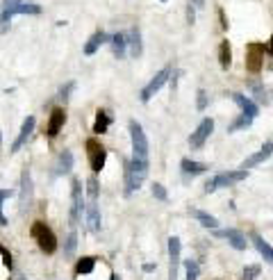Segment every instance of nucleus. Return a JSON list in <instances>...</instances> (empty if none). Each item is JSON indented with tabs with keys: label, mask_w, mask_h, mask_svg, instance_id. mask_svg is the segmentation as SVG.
I'll return each instance as SVG.
<instances>
[{
	"label": "nucleus",
	"mask_w": 273,
	"mask_h": 280,
	"mask_svg": "<svg viewBox=\"0 0 273 280\" xmlns=\"http://www.w3.org/2000/svg\"><path fill=\"white\" fill-rule=\"evenodd\" d=\"M148 176V162L132 157L130 162H125V194H132L141 187V183Z\"/></svg>",
	"instance_id": "f257e3e1"
},
{
	"label": "nucleus",
	"mask_w": 273,
	"mask_h": 280,
	"mask_svg": "<svg viewBox=\"0 0 273 280\" xmlns=\"http://www.w3.org/2000/svg\"><path fill=\"white\" fill-rule=\"evenodd\" d=\"M30 235H32V239L37 242V246L41 248L43 253H55L57 251V239H55V232L50 230L43 221H34L32 228H30Z\"/></svg>",
	"instance_id": "f03ea898"
},
{
	"label": "nucleus",
	"mask_w": 273,
	"mask_h": 280,
	"mask_svg": "<svg viewBox=\"0 0 273 280\" xmlns=\"http://www.w3.org/2000/svg\"><path fill=\"white\" fill-rule=\"evenodd\" d=\"M248 171L246 169H239V171H225V173H216L214 178H209L205 183V194H212L219 187H230V185H237L241 180H246Z\"/></svg>",
	"instance_id": "7ed1b4c3"
},
{
	"label": "nucleus",
	"mask_w": 273,
	"mask_h": 280,
	"mask_svg": "<svg viewBox=\"0 0 273 280\" xmlns=\"http://www.w3.org/2000/svg\"><path fill=\"white\" fill-rule=\"evenodd\" d=\"M130 139H132L134 157L148 162V139H146V132L141 128V123H137V121H130Z\"/></svg>",
	"instance_id": "20e7f679"
},
{
	"label": "nucleus",
	"mask_w": 273,
	"mask_h": 280,
	"mask_svg": "<svg viewBox=\"0 0 273 280\" xmlns=\"http://www.w3.org/2000/svg\"><path fill=\"white\" fill-rule=\"evenodd\" d=\"M85 196H82V185L78 178L71 183V226H78L82 219V210H85Z\"/></svg>",
	"instance_id": "39448f33"
},
{
	"label": "nucleus",
	"mask_w": 273,
	"mask_h": 280,
	"mask_svg": "<svg viewBox=\"0 0 273 280\" xmlns=\"http://www.w3.org/2000/svg\"><path fill=\"white\" fill-rule=\"evenodd\" d=\"M16 14H41V7H39L37 2H21V5L11 7V9H2L0 11V32H5L9 21L16 16Z\"/></svg>",
	"instance_id": "423d86ee"
},
{
	"label": "nucleus",
	"mask_w": 273,
	"mask_h": 280,
	"mask_svg": "<svg viewBox=\"0 0 273 280\" xmlns=\"http://www.w3.org/2000/svg\"><path fill=\"white\" fill-rule=\"evenodd\" d=\"M87 155H89V164L93 173H100L105 169V157L107 151L102 148V144L98 139H87Z\"/></svg>",
	"instance_id": "0eeeda50"
},
{
	"label": "nucleus",
	"mask_w": 273,
	"mask_h": 280,
	"mask_svg": "<svg viewBox=\"0 0 273 280\" xmlns=\"http://www.w3.org/2000/svg\"><path fill=\"white\" fill-rule=\"evenodd\" d=\"M264 53H267V46L264 43H248L246 48V69L251 71V73H260L264 66Z\"/></svg>",
	"instance_id": "6e6552de"
},
{
	"label": "nucleus",
	"mask_w": 273,
	"mask_h": 280,
	"mask_svg": "<svg viewBox=\"0 0 273 280\" xmlns=\"http://www.w3.org/2000/svg\"><path fill=\"white\" fill-rule=\"evenodd\" d=\"M169 76H171V69H162L160 73H155V78H153V80H150L148 85H146L144 89H141V100H144V102H148L150 98L155 96V93L160 92L162 87L166 85V80H169Z\"/></svg>",
	"instance_id": "1a4fd4ad"
},
{
	"label": "nucleus",
	"mask_w": 273,
	"mask_h": 280,
	"mask_svg": "<svg viewBox=\"0 0 273 280\" xmlns=\"http://www.w3.org/2000/svg\"><path fill=\"white\" fill-rule=\"evenodd\" d=\"M212 132H214V119H203L200 125L196 128V132H191V137H189V146L191 148H203Z\"/></svg>",
	"instance_id": "9d476101"
},
{
	"label": "nucleus",
	"mask_w": 273,
	"mask_h": 280,
	"mask_svg": "<svg viewBox=\"0 0 273 280\" xmlns=\"http://www.w3.org/2000/svg\"><path fill=\"white\" fill-rule=\"evenodd\" d=\"M273 155V141H267V144L262 146V148H260V151L257 153H253L251 157H246V160L241 162V167L239 169H253V167H257V164H262V162H267L269 157Z\"/></svg>",
	"instance_id": "9b49d317"
},
{
	"label": "nucleus",
	"mask_w": 273,
	"mask_h": 280,
	"mask_svg": "<svg viewBox=\"0 0 273 280\" xmlns=\"http://www.w3.org/2000/svg\"><path fill=\"white\" fill-rule=\"evenodd\" d=\"M214 235H216V237L228 239V244H230L232 248H237V251H246V246H248L246 237H244V235H241L237 228H228V230H216Z\"/></svg>",
	"instance_id": "f8f14e48"
},
{
	"label": "nucleus",
	"mask_w": 273,
	"mask_h": 280,
	"mask_svg": "<svg viewBox=\"0 0 273 280\" xmlns=\"http://www.w3.org/2000/svg\"><path fill=\"white\" fill-rule=\"evenodd\" d=\"M64 121H66V112L62 107H55L53 112H50L48 125H46V132H48V137H57L59 130H62V125H64Z\"/></svg>",
	"instance_id": "ddd939ff"
},
{
	"label": "nucleus",
	"mask_w": 273,
	"mask_h": 280,
	"mask_svg": "<svg viewBox=\"0 0 273 280\" xmlns=\"http://www.w3.org/2000/svg\"><path fill=\"white\" fill-rule=\"evenodd\" d=\"M32 203V178H30V171H23L21 173V210L30 207Z\"/></svg>",
	"instance_id": "4468645a"
},
{
	"label": "nucleus",
	"mask_w": 273,
	"mask_h": 280,
	"mask_svg": "<svg viewBox=\"0 0 273 280\" xmlns=\"http://www.w3.org/2000/svg\"><path fill=\"white\" fill-rule=\"evenodd\" d=\"M180 239L178 237H169V255H171V274L169 278L171 280H178V262H180Z\"/></svg>",
	"instance_id": "2eb2a0df"
},
{
	"label": "nucleus",
	"mask_w": 273,
	"mask_h": 280,
	"mask_svg": "<svg viewBox=\"0 0 273 280\" xmlns=\"http://www.w3.org/2000/svg\"><path fill=\"white\" fill-rule=\"evenodd\" d=\"M85 214H87V223H89V230H91V232H98V230H100V212H98V200H89V203H87Z\"/></svg>",
	"instance_id": "dca6fc26"
},
{
	"label": "nucleus",
	"mask_w": 273,
	"mask_h": 280,
	"mask_svg": "<svg viewBox=\"0 0 273 280\" xmlns=\"http://www.w3.org/2000/svg\"><path fill=\"white\" fill-rule=\"evenodd\" d=\"M34 123H37V121H34V116H27V119L23 121V125H21V132H18L16 141L11 144V153H16L18 148H21V146L27 141V137L32 135V130H34Z\"/></svg>",
	"instance_id": "f3484780"
},
{
	"label": "nucleus",
	"mask_w": 273,
	"mask_h": 280,
	"mask_svg": "<svg viewBox=\"0 0 273 280\" xmlns=\"http://www.w3.org/2000/svg\"><path fill=\"white\" fill-rule=\"evenodd\" d=\"M230 98L241 107V112L248 114L251 119H255L257 114H260V107H257V105H255V102H253L248 96H244V93H230Z\"/></svg>",
	"instance_id": "a211bd4d"
},
{
	"label": "nucleus",
	"mask_w": 273,
	"mask_h": 280,
	"mask_svg": "<svg viewBox=\"0 0 273 280\" xmlns=\"http://www.w3.org/2000/svg\"><path fill=\"white\" fill-rule=\"evenodd\" d=\"M109 43H112V53L116 60H123L125 53H128V34L123 32H116L112 39H109Z\"/></svg>",
	"instance_id": "6ab92c4d"
},
{
	"label": "nucleus",
	"mask_w": 273,
	"mask_h": 280,
	"mask_svg": "<svg viewBox=\"0 0 273 280\" xmlns=\"http://www.w3.org/2000/svg\"><path fill=\"white\" fill-rule=\"evenodd\" d=\"M180 169H182V173L184 176H200V173H205L207 171V164H203V162H193V160H189V157H184V160L180 162Z\"/></svg>",
	"instance_id": "aec40b11"
},
{
	"label": "nucleus",
	"mask_w": 273,
	"mask_h": 280,
	"mask_svg": "<svg viewBox=\"0 0 273 280\" xmlns=\"http://www.w3.org/2000/svg\"><path fill=\"white\" fill-rule=\"evenodd\" d=\"M128 46H130V55L132 57H141L144 53V46H141V32L139 27H132L128 32Z\"/></svg>",
	"instance_id": "412c9836"
},
{
	"label": "nucleus",
	"mask_w": 273,
	"mask_h": 280,
	"mask_svg": "<svg viewBox=\"0 0 273 280\" xmlns=\"http://www.w3.org/2000/svg\"><path fill=\"white\" fill-rule=\"evenodd\" d=\"M251 239H253V244H255L257 253L262 255V258L267 260L269 264H273V246H271V244H267V242H264V239L260 237L257 232H255V235H251Z\"/></svg>",
	"instance_id": "4be33fe9"
},
{
	"label": "nucleus",
	"mask_w": 273,
	"mask_h": 280,
	"mask_svg": "<svg viewBox=\"0 0 273 280\" xmlns=\"http://www.w3.org/2000/svg\"><path fill=\"white\" fill-rule=\"evenodd\" d=\"M109 39H112V37H107V34L102 32V30H100V32H96V34H91L89 41L85 43V55H93V53H96V50L102 46V43L109 41Z\"/></svg>",
	"instance_id": "5701e85b"
},
{
	"label": "nucleus",
	"mask_w": 273,
	"mask_h": 280,
	"mask_svg": "<svg viewBox=\"0 0 273 280\" xmlns=\"http://www.w3.org/2000/svg\"><path fill=\"white\" fill-rule=\"evenodd\" d=\"M71 169H73V153H71V151L59 153L55 173H57V176H64V173H71Z\"/></svg>",
	"instance_id": "b1692460"
},
{
	"label": "nucleus",
	"mask_w": 273,
	"mask_h": 280,
	"mask_svg": "<svg viewBox=\"0 0 273 280\" xmlns=\"http://www.w3.org/2000/svg\"><path fill=\"white\" fill-rule=\"evenodd\" d=\"M219 64L223 71L230 69L232 64V48H230V41H221L219 46Z\"/></svg>",
	"instance_id": "393cba45"
},
{
	"label": "nucleus",
	"mask_w": 273,
	"mask_h": 280,
	"mask_svg": "<svg viewBox=\"0 0 273 280\" xmlns=\"http://www.w3.org/2000/svg\"><path fill=\"white\" fill-rule=\"evenodd\" d=\"M109 123H112L109 114L105 112V109H98L96 112V123H93V132H96V135H105L107 128H109Z\"/></svg>",
	"instance_id": "a878e982"
},
{
	"label": "nucleus",
	"mask_w": 273,
	"mask_h": 280,
	"mask_svg": "<svg viewBox=\"0 0 273 280\" xmlns=\"http://www.w3.org/2000/svg\"><path fill=\"white\" fill-rule=\"evenodd\" d=\"M191 216H193V219H198L200 226H203V228H209V230H216V226H219L216 216L207 214V212H203V210H191Z\"/></svg>",
	"instance_id": "bb28decb"
},
{
	"label": "nucleus",
	"mask_w": 273,
	"mask_h": 280,
	"mask_svg": "<svg viewBox=\"0 0 273 280\" xmlns=\"http://www.w3.org/2000/svg\"><path fill=\"white\" fill-rule=\"evenodd\" d=\"M251 123H253V119L248 116V114H241L237 121H232L230 125H228V132H237V130H246V128H251Z\"/></svg>",
	"instance_id": "cd10ccee"
},
{
	"label": "nucleus",
	"mask_w": 273,
	"mask_h": 280,
	"mask_svg": "<svg viewBox=\"0 0 273 280\" xmlns=\"http://www.w3.org/2000/svg\"><path fill=\"white\" fill-rule=\"evenodd\" d=\"M93 267H96V258H82L75 264V274H91Z\"/></svg>",
	"instance_id": "c85d7f7f"
},
{
	"label": "nucleus",
	"mask_w": 273,
	"mask_h": 280,
	"mask_svg": "<svg viewBox=\"0 0 273 280\" xmlns=\"http://www.w3.org/2000/svg\"><path fill=\"white\" fill-rule=\"evenodd\" d=\"M184 271H187V280H198L200 267L196 260H184Z\"/></svg>",
	"instance_id": "c756f323"
},
{
	"label": "nucleus",
	"mask_w": 273,
	"mask_h": 280,
	"mask_svg": "<svg viewBox=\"0 0 273 280\" xmlns=\"http://www.w3.org/2000/svg\"><path fill=\"white\" fill-rule=\"evenodd\" d=\"M75 246H78V235H75V230L71 232L69 237H66V244H64V255H73L75 253Z\"/></svg>",
	"instance_id": "7c9ffc66"
},
{
	"label": "nucleus",
	"mask_w": 273,
	"mask_h": 280,
	"mask_svg": "<svg viewBox=\"0 0 273 280\" xmlns=\"http://www.w3.org/2000/svg\"><path fill=\"white\" fill-rule=\"evenodd\" d=\"M87 196H89V200H98V180L96 178L87 180Z\"/></svg>",
	"instance_id": "2f4dec72"
},
{
	"label": "nucleus",
	"mask_w": 273,
	"mask_h": 280,
	"mask_svg": "<svg viewBox=\"0 0 273 280\" xmlns=\"http://www.w3.org/2000/svg\"><path fill=\"white\" fill-rule=\"evenodd\" d=\"M260 276V267L257 264H248L246 269H244V278L246 280H253V278H257Z\"/></svg>",
	"instance_id": "473e14b6"
},
{
	"label": "nucleus",
	"mask_w": 273,
	"mask_h": 280,
	"mask_svg": "<svg viewBox=\"0 0 273 280\" xmlns=\"http://www.w3.org/2000/svg\"><path fill=\"white\" fill-rule=\"evenodd\" d=\"M153 196H155L157 200H166V198H169V196H166V189L162 187L160 183H155V185H153Z\"/></svg>",
	"instance_id": "72a5a7b5"
},
{
	"label": "nucleus",
	"mask_w": 273,
	"mask_h": 280,
	"mask_svg": "<svg viewBox=\"0 0 273 280\" xmlns=\"http://www.w3.org/2000/svg\"><path fill=\"white\" fill-rule=\"evenodd\" d=\"M253 93H255V96L260 98V102H264V105H267V102H269V98H267V89H264V87H260V85H253Z\"/></svg>",
	"instance_id": "f704fd0d"
},
{
	"label": "nucleus",
	"mask_w": 273,
	"mask_h": 280,
	"mask_svg": "<svg viewBox=\"0 0 273 280\" xmlns=\"http://www.w3.org/2000/svg\"><path fill=\"white\" fill-rule=\"evenodd\" d=\"M73 89H75V82H66V85L62 87V92H59V98H62V100H69Z\"/></svg>",
	"instance_id": "c9c22d12"
},
{
	"label": "nucleus",
	"mask_w": 273,
	"mask_h": 280,
	"mask_svg": "<svg viewBox=\"0 0 273 280\" xmlns=\"http://www.w3.org/2000/svg\"><path fill=\"white\" fill-rule=\"evenodd\" d=\"M0 255H2V264H5L7 269H11V253L2 246V244H0Z\"/></svg>",
	"instance_id": "e433bc0d"
},
{
	"label": "nucleus",
	"mask_w": 273,
	"mask_h": 280,
	"mask_svg": "<svg viewBox=\"0 0 273 280\" xmlns=\"http://www.w3.org/2000/svg\"><path fill=\"white\" fill-rule=\"evenodd\" d=\"M196 107H198L200 112H203V109L207 107V93H205L203 89H200V92H198V100H196Z\"/></svg>",
	"instance_id": "4c0bfd02"
},
{
	"label": "nucleus",
	"mask_w": 273,
	"mask_h": 280,
	"mask_svg": "<svg viewBox=\"0 0 273 280\" xmlns=\"http://www.w3.org/2000/svg\"><path fill=\"white\" fill-rule=\"evenodd\" d=\"M187 21H189V23L196 21V5H193V2L187 7Z\"/></svg>",
	"instance_id": "58836bf2"
},
{
	"label": "nucleus",
	"mask_w": 273,
	"mask_h": 280,
	"mask_svg": "<svg viewBox=\"0 0 273 280\" xmlns=\"http://www.w3.org/2000/svg\"><path fill=\"white\" fill-rule=\"evenodd\" d=\"M23 0H5L2 2V9H11V7H16V5H21Z\"/></svg>",
	"instance_id": "ea45409f"
},
{
	"label": "nucleus",
	"mask_w": 273,
	"mask_h": 280,
	"mask_svg": "<svg viewBox=\"0 0 273 280\" xmlns=\"http://www.w3.org/2000/svg\"><path fill=\"white\" fill-rule=\"evenodd\" d=\"M11 196V191L9 189H0V205H2V200H7ZM0 214H2V212H0Z\"/></svg>",
	"instance_id": "a19ab883"
},
{
	"label": "nucleus",
	"mask_w": 273,
	"mask_h": 280,
	"mask_svg": "<svg viewBox=\"0 0 273 280\" xmlns=\"http://www.w3.org/2000/svg\"><path fill=\"white\" fill-rule=\"evenodd\" d=\"M267 53H269V55H273V37L269 39V43H267Z\"/></svg>",
	"instance_id": "79ce46f5"
},
{
	"label": "nucleus",
	"mask_w": 273,
	"mask_h": 280,
	"mask_svg": "<svg viewBox=\"0 0 273 280\" xmlns=\"http://www.w3.org/2000/svg\"><path fill=\"white\" fill-rule=\"evenodd\" d=\"M191 2H193L196 7H205V0H191Z\"/></svg>",
	"instance_id": "37998d69"
},
{
	"label": "nucleus",
	"mask_w": 273,
	"mask_h": 280,
	"mask_svg": "<svg viewBox=\"0 0 273 280\" xmlns=\"http://www.w3.org/2000/svg\"><path fill=\"white\" fill-rule=\"evenodd\" d=\"M112 280H121V278H118V276H114V274H112Z\"/></svg>",
	"instance_id": "c03bdc74"
},
{
	"label": "nucleus",
	"mask_w": 273,
	"mask_h": 280,
	"mask_svg": "<svg viewBox=\"0 0 273 280\" xmlns=\"http://www.w3.org/2000/svg\"><path fill=\"white\" fill-rule=\"evenodd\" d=\"M162 2H166V0H162Z\"/></svg>",
	"instance_id": "a18cd8bd"
},
{
	"label": "nucleus",
	"mask_w": 273,
	"mask_h": 280,
	"mask_svg": "<svg viewBox=\"0 0 273 280\" xmlns=\"http://www.w3.org/2000/svg\"><path fill=\"white\" fill-rule=\"evenodd\" d=\"M0 139H2V137H0Z\"/></svg>",
	"instance_id": "49530a36"
}]
</instances>
